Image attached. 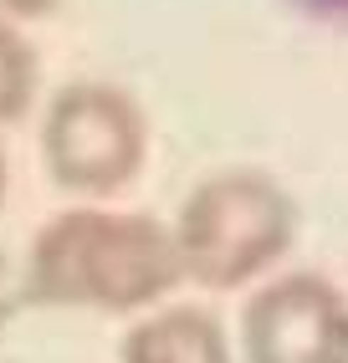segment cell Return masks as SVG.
Here are the masks:
<instances>
[{"instance_id":"cell-7","label":"cell","mask_w":348,"mask_h":363,"mask_svg":"<svg viewBox=\"0 0 348 363\" xmlns=\"http://www.w3.org/2000/svg\"><path fill=\"white\" fill-rule=\"evenodd\" d=\"M26 307V292H21V266H11V256L0 251V333L11 328V318Z\"/></svg>"},{"instance_id":"cell-4","label":"cell","mask_w":348,"mask_h":363,"mask_svg":"<svg viewBox=\"0 0 348 363\" xmlns=\"http://www.w3.org/2000/svg\"><path fill=\"white\" fill-rule=\"evenodd\" d=\"M246 363H348V297L317 272H277L241 312Z\"/></svg>"},{"instance_id":"cell-9","label":"cell","mask_w":348,"mask_h":363,"mask_svg":"<svg viewBox=\"0 0 348 363\" xmlns=\"http://www.w3.org/2000/svg\"><path fill=\"white\" fill-rule=\"evenodd\" d=\"M292 6L317 16V21H338V26H348V0H292Z\"/></svg>"},{"instance_id":"cell-6","label":"cell","mask_w":348,"mask_h":363,"mask_svg":"<svg viewBox=\"0 0 348 363\" xmlns=\"http://www.w3.org/2000/svg\"><path fill=\"white\" fill-rule=\"evenodd\" d=\"M36 82H41V67H36L31 41L21 36L11 16H0V128H11L31 113Z\"/></svg>"},{"instance_id":"cell-2","label":"cell","mask_w":348,"mask_h":363,"mask_svg":"<svg viewBox=\"0 0 348 363\" xmlns=\"http://www.w3.org/2000/svg\"><path fill=\"white\" fill-rule=\"evenodd\" d=\"M169 230L185 281L205 292H236L292 251L297 200L266 169H220L180 200Z\"/></svg>"},{"instance_id":"cell-1","label":"cell","mask_w":348,"mask_h":363,"mask_svg":"<svg viewBox=\"0 0 348 363\" xmlns=\"http://www.w3.org/2000/svg\"><path fill=\"white\" fill-rule=\"evenodd\" d=\"M185 281L174 230L143 210L77 205L52 215L21 266L26 307L46 312H148Z\"/></svg>"},{"instance_id":"cell-8","label":"cell","mask_w":348,"mask_h":363,"mask_svg":"<svg viewBox=\"0 0 348 363\" xmlns=\"http://www.w3.org/2000/svg\"><path fill=\"white\" fill-rule=\"evenodd\" d=\"M62 0H0V16L11 21H36V16H52Z\"/></svg>"},{"instance_id":"cell-10","label":"cell","mask_w":348,"mask_h":363,"mask_svg":"<svg viewBox=\"0 0 348 363\" xmlns=\"http://www.w3.org/2000/svg\"><path fill=\"white\" fill-rule=\"evenodd\" d=\"M6 184H11V169H6V154H0V205H6Z\"/></svg>"},{"instance_id":"cell-5","label":"cell","mask_w":348,"mask_h":363,"mask_svg":"<svg viewBox=\"0 0 348 363\" xmlns=\"http://www.w3.org/2000/svg\"><path fill=\"white\" fill-rule=\"evenodd\" d=\"M123 363H236L226 323L210 307H148L123 333Z\"/></svg>"},{"instance_id":"cell-3","label":"cell","mask_w":348,"mask_h":363,"mask_svg":"<svg viewBox=\"0 0 348 363\" xmlns=\"http://www.w3.org/2000/svg\"><path fill=\"white\" fill-rule=\"evenodd\" d=\"M148 159V118L113 82H67L41 113V164L57 189L82 200L123 195Z\"/></svg>"}]
</instances>
